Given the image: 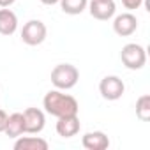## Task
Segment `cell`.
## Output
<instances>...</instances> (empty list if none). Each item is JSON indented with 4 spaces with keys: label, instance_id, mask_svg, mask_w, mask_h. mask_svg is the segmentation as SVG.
<instances>
[{
    "label": "cell",
    "instance_id": "1",
    "mask_svg": "<svg viewBox=\"0 0 150 150\" xmlns=\"http://www.w3.org/2000/svg\"><path fill=\"white\" fill-rule=\"evenodd\" d=\"M42 106L46 110L48 115H53V117H65V115H78V101L74 99L72 96L69 94H64L60 92L58 88L57 90H50L44 99H42Z\"/></svg>",
    "mask_w": 150,
    "mask_h": 150
},
{
    "label": "cell",
    "instance_id": "2",
    "mask_svg": "<svg viewBox=\"0 0 150 150\" xmlns=\"http://www.w3.org/2000/svg\"><path fill=\"white\" fill-rule=\"evenodd\" d=\"M80 80V71L72 64H58L51 71V83L58 90H69Z\"/></svg>",
    "mask_w": 150,
    "mask_h": 150
},
{
    "label": "cell",
    "instance_id": "3",
    "mask_svg": "<svg viewBox=\"0 0 150 150\" xmlns=\"http://www.w3.org/2000/svg\"><path fill=\"white\" fill-rule=\"evenodd\" d=\"M120 60L122 64L131 69V71H138L141 69L145 64H146V51L141 44H136V42H129L122 48L120 51Z\"/></svg>",
    "mask_w": 150,
    "mask_h": 150
},
{
    "label": "cell",
    "instance_id": "4",
    "mask_svg": "<svg viewBox=\"0 0 150 150\" xmlns=\"http://www.w3.org/2000/svg\"><path fill=\"white\" fill-rule=\"evenodd\" d=\"M46 34H48L46 25L41 20H30L21 28V41L28 46H37V44L44 42Z\"/></svg>",
    "mask_w": 150,
    "mask_h": 150
},
{
    "label": "cell",
    "instance_id": "5",
    "mask_svg": "<svg viewBox=\"0 0 150 150\" xmlns=\"http://www.w3.org/2000/svg\"><path fill=\"white\" fill-rule=\"evenodd\" d=\"M99 92L106 101H117L124 96L125 85L118 76H104L99 83Z\"/></svg>",
    "mask_w": 150,
    "mask_h": 150
},
{
    "label": "cell",
    "instance_id": "6",
    "mask_svg": "<svg viewBox=\"0 0 150 150\" xmlns=\"http://www.w3.org/2000/svg\"><path fill=\"white\" fill-rule=\"evenodd\" d=\"M23 122H25V132L28 134H39L44 129L46 117L39 108H27L23 111Z\"/></svg>",
    "mask_w": 150,
    "mask_h": 150
},
{
    "label": "cell",
    "instance_id": "7",
    "mask_svg": "<svg viewBox=\"0 0 150 150\" xmlns=\"http://www.w3.org/2000/svg\"><path fill=\"white\" fill-rule=\"evenodd\" d=\"M138 28V18L132 13H122L113 20V30L120 37H129Z\"/></svg>",
    "mask_w": 150,
    "mask_h": 150
},
{
    "label": "cell",
    "instance_id": "8",
    "mask_svg": "<svg viewBox=\"0 0 150 150\" xmlns=\"http://www.w3.org/2000/svg\"><path fill=\"white\" fill-rule=\"evenodd\" d=\"M115 2L113 0H92L88 4V13L92 18L99 20V21H108L115 16Z\"/></svg>",
    "mask_w": 150,
    "mask_h": 150
},
{
    "label": "cell",
    "instance_id": "9",
    "mask_svg": "<svg viewBox=\"0 0 150 150\" xmlns=\"http://www.w3.org/2000/svg\"><path fill=\"white\" fill-rule=\"evenodd\" d=\"M80 118L78 115H65V117H58L57 122V134L62 138H72L80 132Z\"/></svg>",
    "mask_w": 150,
    "mask_h": 150
},
{
    "label": "cell",
    "instance_id": "10",
    "mask_svg": "<svg viewBox=\"0 0 150 150\" xmlns=\"http://www.w3.org/2000/svg\"><path fill=\"white\" fill-rule=\"evenodd\" d=\"M81 145L87 150H106L110 146V139L103 131H92L81 138Z\"/></svg>",
    "mask_w": 150,
    "mask_h": 150
},
{
    "label": "cell",
    "instance_id": "11",
    "mask_svg": "<svg viewBox=\"0 0 150 150\" xmlns=\"http://www.w3.org/2000/svg\"><path fill=\"white\" fill-rule=\"evenodd\" d=\"M18 28V18L16 14L7 9V7H2L0 9V34L2 35H13Z\"/></svg>",
    "mask_w": 150,
    "mask_h": 150
},
{
    "label": "cell",
    "instance_id": "12",
    "mask_svg": "<svg viewBox=\"0 0 150 150\" xmlns=\"http://www.w3.org/2000/svg\"><path fill=\"white\" fill-rule=\"evenodd\" d=\"M14 150H48V141L39 136H21L14 143Z\"/></svg>",
    "mask_w": 150,
    "mask_h": 150
},
{
    "label": "cell",
    "instance_id": "13",
    "mask_svg": "<svg viewBox=\"0 0 150 150\" xmlns=\"http://www.w3.org/2000/svg\"><path fill=\"white\" fill-rule=\"evenodd\" d=\"M4 132L9 138H20L25 132V122H23V113H13L7 117V124Z\"/></svg>",
    "mask_w": 150,
    "mask_h": 150
},
{
    "label": "cell",
    "instance_id": "14",
    "mask_svg": "<svg viewBox=\"0 0 150 150\" xmlns=\"http://www.w3.org/2000/svg\"><path fill=\"white\" fill-rule=\"evenodd\" d=\"M60 7L65 14H71V16H76V14H81L87 6H88V0H60Z\"/></svg>",
    "mask_w": 150,
    "mask_h": 150
},
{
    "label": "cell",
    "instance_id": "15",
    "mask_svg": "<svg viewBox=\"0 0 150 150\" xmlns=\"http://www.w3.org/2000/svg\"><path fill=\"white\" fill-rule=\"evenodd\" d=\"M136 117L141 122L150 120V96L148 94L138 97V101H136Z\"/></svg>",
    "mask_w": 150,
    "mask_h": 150
},
{
    "label": "cell",
    "instance_id": "16",
    "mask_svg": "<svg viewBox=\"0 0 150 150\" xmlns=\"http://www.w3.org/2000/svg\"><path fill=\"white\" fill-rule=\"evenodd\" d=\"M141 4H143V0H122V6H124L125 9H129V11L138 9Z\"/></svg>",
    "mask_w": 150,
    "mask_h": 150
},
{
    "label": "cell",
    "instance_id": "17",
    "mask_svg": "<svg viewBox=\"0 0 150 150\" xmlns=\"http://www.w3.org/2000/svg\"><path fill=\"white\" fill-rule=\"evenodd\" d=\"M7 113L4 111V110H0V132H4V129H6V124H7Z\"/></svg>",
    "mask_w": 150,
    "mask_h": 150
},
{
    "label": "cell",
    "instance_id": "18",
    "mask_svg": "<svg viewBox=\"0 0 150 150\" xmlns=\"http://www.w3.org/2000/svg\"><path fill=\"white\" fill-rule=\"evenodd\" d=\"M16 0H0V7H11Z\"/></svg>",
    "mask_w": 150,
    "mask_h": 150
},
{
    "label": "cell",
    "instance_id": "19",
    "mask_svg": "<svg viewBox=\"0 0 150 150\" xmlns=\"http://www.w3.org/2000/svg\"><path fill=\"white\" fill-rule=\"evenodd\" d=\"M41 2H42L44 6H55V4L60 2V0H41Z\"/></svg>",
    "mask_w": 150,
    "mask_h": 150
}]
</instances>
